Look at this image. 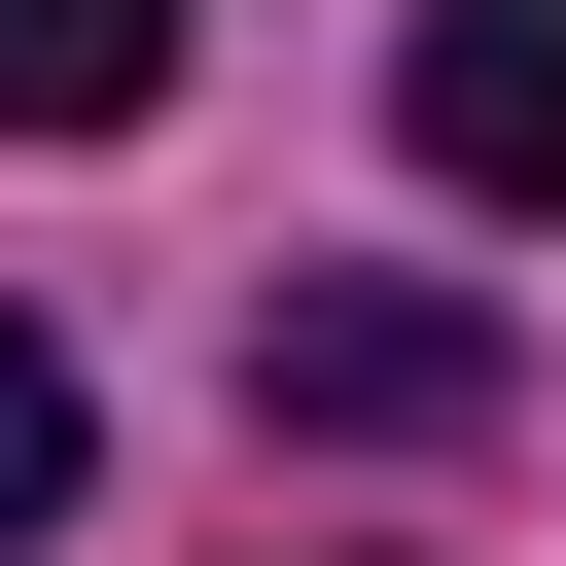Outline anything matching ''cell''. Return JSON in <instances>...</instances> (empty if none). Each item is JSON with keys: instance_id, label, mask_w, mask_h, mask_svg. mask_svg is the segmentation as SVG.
<instances>
[{"instance_id": "cell-1", "label": "cell", "mask_w": 566, "mask_h": 566, "mask_svg": "<svg viewBox=\"0 0 566 566\" xmlns=\"http://www.w3.org/2000/svg\"><path fill=\"white\" fill-rule=\"evenodd\" d=\"M248 389L354 424V460H460V424H495V318H460V283H248Z\"/></svg>"}, {"instance_id": "cell-2", "label": "cell", "mask_w": 566, "mask_h": 566, "mask_svg": "<svg viewBox=\"0 0 566 566\" xmlns=\"http://www.w3.org/2000/svg\"><path fill=\"white\" fill-rule=\"evenodd\" d=\"M389 142H424L460 212H566V0H424V35H389Z\"/></svg>"}, {"instance_id": "cell-3", "label": "cell", "mask_w": 566, "mask_h": 566, "mask_svg": "<svg viewBox=\"0 0 566 566\" xmlns=\"http://www.w3.org/2000/svg\"><path fill=\"white\" fill-rule=\"evenodd\" d=\"M212 0H0V142H142Z\"/></svg>"}, {"instance_id": "cell-4", "label": "cell", "mask_w": 566, "mask_h": 566, "mask_svg": "<svg viewBox=\"0 0 566 566\" xmlns=\"http://www.w3.org/2000/svg\"><path fill=\"white\" fill-rule=\"evenodd\" d=\"M71 460H106V389H71V318H35V283H0V566H35V531H71Z\"/></svg>"}]
</instances>
